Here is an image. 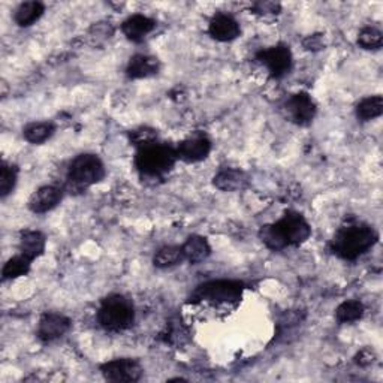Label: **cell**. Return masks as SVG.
<instances>
[{
  "mask_svg": "<svg viewBox=\"0 0 383 383\" xmlns=\"http://www.w3.org/2000/svg\"><path fill=\"white\" fill-rule=\"evenodd\" d=\"M377 242V234L368 225H350L340 229L333 239V251L343 259H356Z\"/></svg>",
  "mask_w": 383,
  "mask_h": 383,
  "instance_id": "obj_1",
  "label": "cell"
},
{
  "mask_svg": "<svg viewBox=\"0 0 383 383\" xmlns=\"http://www.w3.org/2000/svg\"><path fill=\"white\" fill-rule=\"evenodd\" d=\"M97 319L108 331H123L135 319L134 305L122 295H111L104 300Z\"/></svg>",
  "mask_w": 383,
  "mask_h": 383,
  "instance_id": "obj_2",
  "label": "cell"
},
{
  "mask_svg": "<svg viewBox=\"0 0 383 383\" xmlns=\"http://www.w3.org/2000/svg\"><path fill=\"white\" fill-rule=\"evenodd\" d=\"M175 160H177L175 150L168 146L153 142V144L139 148L135 163L137 168L144 175L159 177V175L168 172L174 167Z\"/></svg>",
  "mask_w": 383,
  "mask_h": 383,
  "instance_id": "obj_3",
  "label": "cell"
},
{
  "mask_svg": "<svg viewBox=\"0 0 383 383\" xmlns=\"http://www.w3.org/2000/svg\"><path fill=\"white\" fill-rule=\"evenodd\" d=\"M105 177L102 160L95 155L76 156L69 167V181L78 188L99 183Z\"/></svg>",
  "mask_w": 383,
  "mask_h": 383,
  "instance_id": "obj_4",
  "label": "cell"
},
{
  "mask_svg": "<svg viewBox=\"0 0 383 383\" xmlns=\"http://www.w3.org/2000/svg\"><path fill=\"white\" fill-rule=\"evenodd\" d=\"M243 283L234 280H216L204 283L192 295L193 301L234 302L242 298Z\"/></svg>",
  "mask_w": 383,
  "mask_h": 383,
  "instance_id": "obj_5",
  "label": "cell"
},
{
  "mask_svg": "<svg viewBox=\"0 0 383 383\" xmlns=\"http://www.w3.org/2000/svg\"><path fill=\"white\" fill-rule=\"evenodd\" d=\"M274 226L280 237L283 238V242L286 243V246L301 244L304 242H307L312 235L310 225L305 222V218L298 213H286Z\"/></svg>",
  "mask_w": 383,
  "mask_h": 383,
  "instance_id": "obj_6",
  "label": "cell"
},
{
  "mask_svg": "<svg viewBox=\"0 0 383 383\" xmlns=\"http://www.w3.org/2000/svg\"><path fill=\"white\" fill-rule=\"evenodd\" d=\"M101 371L106 380L117 382V383L138 382L142 376V367L137 363L135 359H129V358L108 361V363H105L101 367Z\"/></svg>",
  "mask_w": 383,
  "mask_h": 383,
  "instance_id": "obj_7",
  "label": "cell"
},
{
  "mask_svg": "<svg viewBox=\"0 0 383 383\" xmlns=\"http://www.w3.org/2000/svg\"><path fill=\"white\" fill-rule=\"evenodd\" d=\"M258 60L267 67L271 76L280 78L284 74H288L292 67V54L289 47L276 46L258 53Z\"/></svg>",
  "mask_w": 383,
  "mask_h": 383,
  "instance_id": "obj_8",
  "label": "cell"
},
{
  "mask_svg": "<svg viewBox=\"0 0 383 383\" xmlns=\"http://www.w3.org/2000/svg\"><path fill=\"white\" fill-rule=\"evenodd\" d=\"M286 111L293 123L305 126L313 122L316 116V105L307 93L293 95L286 104Z\"/></svg>",
  "mask_w": 383,
  "mask_h": 383,
  "instance_id": "obj_9",
  "label": "cell"
},
{
  "mask_svg": "<svg viewBox=\"0 0 383 383\" xmlns=\"http://www.w3.org/2000/svg\"><path fill=\"white\" fill-rule=\"evenodd\" d=\"M71 330V321L67 316L57 313H47L42 316L38 326V337L42 342H53L63 337Z\"/></svg>",
  "mask_w": 383,
  "mask_h": 383,
  "instance_id": "obj_10",
  "label": "cell"
},
{
  "mask_svg": "<svg viewBox=\"0 0 383 383\" xmlns=\"http://www.w3.org/2000/svg\"><path fill=\"white\" fill-rule=\"evenodd\" d=\"M211 151V142L205 137H193L183 141L181 144L175 150L177 153V159L184 162H200L204 160Z\"/></svg>",
  "mask_w": 383,
  "mask_h": 383,
  "instance_id": "obj_11",
  "label": "cell"
},
{
  "mask_svg": "<svg viewBox=\"0 0 383 383\" xmlns=\"http://www.w3.org/2000/svg\"><path fill=\"white\" fill-rule=\"evenodd\" d=\"M62 201V190L56 186H42L29 200V209L42 214L53 210Z\"/></svg>",
  "mask_w": 383,
  "mask_h": 383,
  "instance_id": "obj_12",
  "label": "cell"
},
{
  "mask_svg": "<svg viewBox=\"0 0 383 383\" xmlns=\"http://www.w3.org/2000/svg\"><path fill=\"white\" fill-rule=\"evenodd\" d=\"M209 32L213 39L228 42L234 41L237 36H239V25L237 21L226 14H217L210 21Z\"/></svg>",
  "mask_w": 383,
  "mask_h": 383,
  "instance_id": "obj_13",
  "label": "cell"
},
{
  "mask_svg": "<svg viewBox=\"0 0 383 383\" xmlns=\"http://www.w3.org/2000/svg\"><path fill=\"white\" fill-rule=\"evenodd\" d=\"M155 27H156L155 20H151L146 15L137 14V15L129 17L125 21L123 26H122V30L129 41L139 42V41L144 39L150 34V32H153V29Z\"/></svg>",
  "mask_w": 383,
  "mask_h": 383,
  "instance_id": "obj_14",
  "label": "cell"
},
{
  "mask_svg": "<svg viewBox=\"0 0 383 383\" xmlns=\"http://www.w3.org/2000/svg\"><path fill=\"white\" fill-rule=\"evenodd\" d=\"M159 68H160V64L156 57L138 54V56H134L132 59H130V62L127 64V69H126V75L132 80L147 78V76L158 74Z\"/></svg>",
  "mask_w": 383,
  "mask_h": 383,
  "instance_id": "obj_15",
  "label": "cell"
},
{
  "mask_svg": "<svg viewBox=\"0 0 383 383\" xmlns=\"http://www.w3.org/2000/svg\"><path fill=\"white\" fill-rule=\"evenodd\" d=\"M214 186L223 192H237L247 186V175L238 169H223L214 177Z\"/></svg>",
  "mask_w": 383,
  "mask_h": 383,
  "instance_id": "obj_16",
  "label": "cell"
},
{
  "mask_svg": "<svg viewBox=\"0 0 383 383\" xmlns=\"http://www.w3.org/2000/svg\"><path fill=\"white\" fill-rule=\"evenodd\" d=\"M181 250L184 259H188L190 264H200V262L209 258L211 251L209 242L200 235H193L188 238V242L181 246Z\"/></svg>",
  "mask_w": 383,
  "mask_h": 383,
  "instance_id": "obj_17",
  "label": "cell"
},
{
  "mask_svg": "<svg viewBox=\"0 0 383 383\" xmlns=\"http://www.w3.org/2000/svg\"><path fill=\"white\" fill-rule=\"evenodd\" d=\"M20 250L21 255L30 260H34L35 258L41 256L43 253V250H46V237L39 231L23 232L20 239Z\"/></svg>",
  "mask_w": 383,
  "mask_h": 383,
  "instance_id": "obj_18",
  "label": "cell"
},
{
  "mask_svg": "<svg viewBox=\"0 0 383 383\" xmlns=\"http://www.w3.org/2000/svg\"><path fill=\"white\" fill-rule=\"evenodd\" d=\"M43 11H46V6L41 2H26L20 5L15 11V23L21 27H29L42 17Z\"/></svg>",
  "mask_w": 383,
  "mask_h": 383,
  "instance_id": "obj_19",
  "label": "cell"
},
{
  "mask_svg": "<svg viewBox=\"0 0 383 383\" xmlns=\"http://www.w3.org/2000/svg\"><path fill=\"white\" fill-rule=\"evenodd\" d=\"M383 113V97L380 95L365 97L356 105V116L363 122L380 117Z\"/></svg>",
  "mask_w": 383,
  "mask_h": 383,
  "instance_id": "obj_20",
  "label": "cell"
},
{
  "mask_svg": "<svg viewBox=\"0 0 383 383\" xmlns=\"http://www.w3.org/2000/svg\"><path fill=\"white\" fill-rule=\"evenodd\" d=\"M183 259H184V255H183L181 247L165 246L156 251L155 258H153V262H155V265L159 268H168V267L180 264Z\"/></svg>",
  "mask_w": 383,
  "mask_h": 383,
  "instance_id": "obj_21",
  "label": "cell"
},
{
  "mask_svg": "<svg viewBox=\"0 0 383 383\" xmlns=\"http://www.w3.org/2000/svg\"><path fill=\"white\" fill-rule=\"evenodd\" d=\"M363 314H364V305L355 300L344 301L343 304L338 305V309L335 310V317L340 323L356 322L363 317Z\"/></svg>",
  "mask_w": 383,
  "mask_h": 383,
  "instance_id": "obj_22",
  "label": "cell"
},
{
  "mask_svg": "<svg viewBox=\"0 0 383 383\" xmlns=\"http://www.w3.org/2000/svg\"><path fill=\"white\" fill-rule=\"evenodd\" d=\"M54 134L51 123H32L25 129V138L32 144H42Z\"/></svg>",
  "mask_w": 383,
  "mask_h": 383,
  "instance_id": "obj_23",
  "label": "cell"
},
{
  "mask_svg": "<svg viewBox=\"0 0 383 383\" xmlns=\"http://www.w3.org/2000/svg\"><path fill=\"white\" fill-rule=\"evenodd\" d=\"M30 259H27L26 256H15L13 259H9L5 267H4V279L5 280H11V279H17L20 276H26L29 270H30Z\"/></svg>",
  "mask_w": 383,
  "mask_h": 383,
  "instance_id": "obj_24",
  "label": "cell"
},
{
  "mask_svg": "<svg viewBox=\"0 0 383 383\" xmlns=\"http://www.w3.org/2000/svg\"><path fill=\"white\" fill-rule=\"evenodd\" d=\"M358 46L364 50H379L383 46V35L376 27H365L359 32Z\"/></svg>",
  "mask_w": 383,
  "mask_h": 383,
  "instance_id": "obj_25",
  "label": "cell"
},
{
  "mask_svg": "<svg viewBox=\"0 0 383 383\" xmlns=\"http://www.w3.org/2000/svg\"><path fill=\"white\" fill-rule=\"evenodd\" d=\"M259 237L262 239V243H264L271 250H281V249L286 247V243L283 242V238L280 237L274 225L262 226L260 231H259Z\"/></svg>",
  "mask_w": 383,
  "mask_h": 383,
  "instance_id": "obj_26",
  "label": "cell"
},
{
  "mask_svg": "<svg viewBox=\"0 0 383 383\" xmlns=\"http://www.w3.org/2000/svg\"><path fill=\"white\" fill-rule=\"evenodd\" d=\"M17 183V169L13 165H8V163H4L2 171H0V195L2 198L8 196L13 189L15 188Z\"/></svg>",
  "mask_w": 383,
  "mask_h": 383,
  "instance_id": "obj_27",
  "label": "cell"
},
{
  "mask_svg": "<svg viewBox=\"0 0 383 383\" xmlns=\"http://www.w3.org/2000/svg\"><path fill=\"white\" fill-rule=\"evenodd\" d=\"M156 132L151 129H139V130H134L132 134H130V141L134 142L135 146H138L139 148L141 147H146L148 144H153V142H156Z\"/></svg>",
  "mask_w": 383,
  "mask_h": 383,
  "instance_id": "obj_28",
  "label": "cell"
},
{
  "mask_svg": "<svg viewBox=\"0 0 383 383\" xmlns=\"http://www.w3.org/2000/svg\"><path fill=\"white\" fill-rule=\"evenodd\" d=\"M304 48L305 50H322L323 48V42H322V36L321 35H313L304 39Z\"/></svg>",
  "mask_w": 383,
  "mask_h": 383,
  "instance_id": "obj_29",
  "label": "cell"
},
{
  "mask_svg": "<svg viewBox=\"0 0 383 383\" xmlns=\"http://www.w3.org/2000/svg\"><path fill=\"white\" fill-rule=\"evenodd\" d=\"M375 358H376L375 352H371L370 349H363V350H361V352L356 355L355 359H356V363H358L359 365H370V364L375 361Z\"/></svg>",
  "mask_w": 383,
  "mask_h": 383,
  "instance_id": "obj_30",
  "label": "cell"
},
{
  "mask_svg": "<svg viewBox=\"0 0 383 383\" xmlns=\"http://www.w3.org/2000/svg\"><path fill=\"white\" fill-rule=\"evenodd\" d=\"M256 9L258 13H262V14H279V9L280 6L276 5V4H271V2H264V4H258L256 5Z\"/></svg>",
  "mask_w": 383,
  "mask_h": 383,
  "instance_id": "obj_31",
  "label": "cell"
}]
</instances>
